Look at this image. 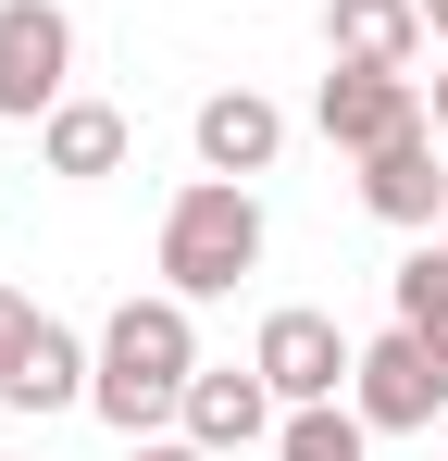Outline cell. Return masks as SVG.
<instances>
[{"mask_svg": "<svg viewBox=\"0 0 448 461\" xmlns=\"http://www.w3.org/2000/svg\"><path fill=\"white\" fill-rule=\"evenodd\" d=\"M200 300H175V287H149V300H112L100 324V375H87V411L112 424V437H162L175 411H187V375H200Z\"/></svg>", "mask_w": 448, "mask_h": 461, "instance_id": "obj_1", "label": "cell"}, {"mask_svg": "<svg viewBox=\"0 0 448 461\" xmlns=\"http://www.w3.org/2000/svg\"><path fill=\"white\" fill-rule=\"evenodd\" d=\"M436 125H411V138H386V150H362V212L373 225H399V237H424L448 225V175H436Z\"/></svg>", "mask_w": 448, "mask_h": 461, "instance_id": "obj_8", "label": "cell"}, {"mask_svg": "<svg viewBox=\"0 0 448 461\" xmlns=\"http://www.w3.org/2000/svg\"><path fill=\"white\" fill-rule=\"evenodd\" d=\"M386 300H399V324H411V337H436V349H448V237H424V249L386 275Z\"/></svg>", "mask_w": 448, "mask_h": 461, "instance_id": "obj_14", "label": "cell"}, {"mask_svg": "<svg viewBox=\"0 0 448 461\" xmlns=\"http://www.w3.org/2000/svg\"><path fill=\"white\" fill-rule=\"evenodd\" d=\"M311 125H324L336 150L362 162V150H386V138H411V125H424V76H373V63H336V76L311 87Z\"/></svg>", "mask_w": 448, "mask_h": 461, "instance_id": "obj_6", "label": "cell"}, {"mask_svg": "<svg viewBox=\"0 0 448 461\" xmlns=\"http://www.w3.org/2000/svg\"><path fill=\"white\" fill-rule=\"evenodd\" d=\"M87 375H100V337H75L63 312H38L25 362L0 375V411H25V424H50V411H87Z\"/></svg>", "mask_w": 448, "mask_h": 461, "instance_id": "obj_9", "label": "cell"}, {"mask_svg": "<svg viewBox=\"0 0 448 461\" xmlns=\"http://www.w3.org/2000/svg\"><path fill=\"white\" fill-rule=\"evenodd\" d=\"M125 461H212V449H200V437L175 424V437H125Z\"/></svg>", "mask_w": 448, "mask_h": 461, "instance_id": "obj_16", "label": "cell"}, {"mask_svg": "<svg viewBox=\"0 0 448 461\" xmlns=\"http://www.w3.org/2000/svg\"><path fill=\"white\" fill-rule=\"evenodd\" d=\"M349 411H362L373 437H436V411H448V349H436V337H411V324H386V337H362V375H349Z\"/></svg>", "mask_w": 448, "mask_h": 461, "instance_id": "obj_3", "label": "cell"}, {"mask_svg": "<svg viewBox=\"0 0 448 461\" xmlns=\"http://www.w3.org/2000/svg\"><path fill=\"white\" fill-rule=\"evenodd\" d=\"M187 138H200V175H274V150H287V113H274L262 87H212Z\"/></svg>", "mask_w": 448, "mask_h": 461, "instance_id": "obj_11", "label": "cell"}, {"mask_svg": "<svg viewBox=\"0 0 448 461\" xmlns=\"http://www.w3.org/2000/svg\"><path fill=\"white\" fill-rule=\"evenodd\" d=\"M424 0H324V63H373V76H411L424 63Z\"/></svg>", "mask_w": 448, "mask_h": 461, "instance_id": "obj_10", "label": "cell"}, {"mask_svg": "<svg viewBox=\"0 0 448 461\" xmlns=\"http://www.w3.org/2000/svg\"><path fill=\"white\" fill-rule=\"evenodd\" d=\"M125 150H138V125H125L112 100H63V113L38 125V162H50L63 187H100V175H125Z\"/></svg>", "mask_w": 448, "mask_h": 461, "instance_id": "obj_12", "label": "cell"}, {"mask_svg": "<svg viewBox=\"0 0 448 461\" xmlns=\"http://www.w3.org/2000/svg\"><path fill=\"white\" fill-rule=\"evenodd\" d=\"M262 275V200L249 175H187L162 200V287L175 300H237Z\"/></svg>", "mask_w": 448, "mask_h": 461, "instance_id": "obj_2", "label": "cell"}, {"mask_svg": "<svg viewBox=\"0 0 448 461\" xmlns=\"http://www.w3.org/2000/svg\"><path fill=\"white\" fill-rule=\"evenodd\" d=\"M63 100H75V13L0 0V125H50Z\"/></svg>", "mask_w": 448, "mask_h": 461, "instance_id": "obj_4", "label": "cell"}, {"mask_svg": "<svg viewBox=\"0 0 448 461\" xmlns=\"http://www.w3.org/2000/svg\"><path fill=\"white\" fill-rule=\"evenodd\" d=\"M249 362L274 375V399H349V375H362V337L336 324V312H311V300H287V312H262V337H249Z\"/></svg>", "mask_w": 448, "mask_h": 461, "instance_id": "obj_5", "label": "cell"}, {"mask_svg": "<svg viewBox=\"0 0 448 461\" xmlns=\"http://www.w3.org/2000/svg\"><path fill=\"white\" fill-rule=\"evenodd\" d=\"M175 424H187V437H200L212 461H237V449H262V437L287 424V399H274V375H262V362H200Z\"/></svg>", "mask_w": 448, "mask_h": 461, "instance_id": "obj_7", "label": "cell"}, {"mask_svg": "<svg viewBox=\"0 0 448 461\" xmlns=\"http://www.w3.org/2000/svg\"><path fill=\"white\" fill-rule=\"evenodd\" d=\"M424 125L448 138V50H436V87H424Z\"/></svg>", "mask_w": 448, "mask_h": 461, "instance_id": "obj_17", "label": "cell"}, {"mask_svg": "<svg viewBox=\"0 0 448 461\" xmlns=\"http://www.w3.org/2000/svg\"><path fill=\"white\" fill-rule=\"evenodd\" d=\"M424 25H436V50H448V0H424Z\"/></svg>", "mask_w": 448, "mask_h": 461, "instance_id": "obj_18", "label": "cell"}, {"mask_svg": "<svg viewBox=\"0 0 448 461\" xmlns=\"http://www.w3.org/2000/svg\"><path fill=\"white\" fill-rule=\"evenodd\" d=\"M25 337H38V300H25V287H0V375L25 362Z\"/></svg>", "mask_w": 448, "mask_h": 461, "instance_id": "obj_15", "label": "cell"}, {"mask_svg": "<svg viewBox=\"0 0 448 461\" xmlns=\"http://www.w3.org/2000/svg\"><path fill=\"white\" fill-rule=\"evenodd\" d=\"M436 461H448V449H436Z\"/></svg>", "mask_w": 448, "mask_h": 461, "instance_id": "obj_20", "label": "cell"}, {"mask_svg": "<svg viewBox=\"0 0 448 461\" xmlns=\"http://www.w3.org/2000/svg\"><path fill=\"white\" fill-rule=\"evenodd\" d=\"M436 237H448V225H436Z\"/></svg>", "mask_w": 448, "mask_h": 461, "instance_id": "obj_21", "label": "cell"}, {"mask_svg": "<svg viewBox=\"0 0 448 461\" xmlns=\"http://www.w3.org/2000/svg\"><path fill=\"white\" fill-rule=\"evenodd\" d=\"M274 461H373V424L349 399H299L287 424H274Z\"/></svg>", "mask_w": 448, "mask_h": 461, "instance_id": "obj_13", "label": "cell"}, {"mask_svg": "<svg viewBox=\"0 0 448 461\" xmlns=\"http://www.w3.org/2000/svg\"><path fill=\"white\" fill-rule=\"evenodd\" d=\"M0 461H25V449H0Z\"/></svg>", "mask_w": 448, "mask_h": 461, "instance_id": "obj_19", "label": "cell"}]
</instances>
